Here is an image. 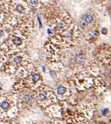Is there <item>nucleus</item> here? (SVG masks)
<instances>
[{
  "instance_id": "1",
  "label": "nucleus",
  "mask_w": 111,
  "mask_h": 124,
  "mask_svg": "<svg viewBox=\"0 0 111 124\" xmlns=\"http://www.w3.org/2000/svg\"><path fill=\"white\" fill-rule=\"evenodd\" d=\"M80 29L84 32H88L90 35V33L93 31L96 30L95 27V14L91 12H87L83 14L79 21Z\"/></svg>"
},
{
  "instance_id": "2",
  "label": "nucleus",
  "mask_w": 111,
  "mask_h": 124,
  "mask_svg": "<svg viewBox=\"0 0 111 124\" xmlns=\"http://www.w3.org/2000/svg\"><path fill=\"white\" fill-rule=\"evenodd\" d=\"M55 100V95L50 90L41 89L38 94V101L40 104L44 106L52 103Z\"/></svg>"
},
{
  "instance_id": "3",
  "label": "nucleus",
  "mask_w": 111,
  "mask_h": 124,
  "mask_svg": "<svg viewBox=\"0 0 111 124\" xmlns=\"http://www.w3.org/2000/svg\"><path fill=\"white\" fill-rule=\"evenodd\" d=\"M56 94L58 96L63 98V97H67L68 95V89L67 87H65L63 85H59L56 88Z\"/></svg>"
},
{
  "instance_id": "4",
  "label": "nucleus",
  "mask_w": 111,
  "mask_h": 124,
  "mask_svg": "<svg viewBox=\"0 0 111 124\" xmlns=\"http://www.w3.org/2000/svg\"><path fill=\"white\" fill-rule=\"evenodd\" d=\"M11 108V102L10 100L5 99L2 101H0V108L4 112H8Z\"/></svg>"
},
{
  "instance_id": "5",
  "label": "nucleus",
  "mask_w": 111,
  "mask_h": 124,
  "mask_svg": "<svg viewBox=\"0 0 111 124\" xmlns=\"http://www.w3.org/2000/svg\"><path fill=\"white\" fill-rule=\"evenodd\" d=\"M31 81H32V82L33 83V84H36V83H38L39 81H41L40 74H37V73L32 74V76H31Z\"/></svg>"
},
{
  "instance_id": "6",
  "label": "nucleus",
  "mask_w": 111,
  "mask_h": 124,
  "mask_svg": "<svg viewBox=\"0 0 111 124\" xmlns=\"http://www.w3.org/2000/svg\"><path fill=\"white\" fill-rule=\"evenodd\" d=\"M22 39L20 37H18V36H15V37L12 38V44L15 45L17 46H19L22 45Z\"/></svg>"
},
{
  "instance_id": "7",
  "label": "nucleus",
  "mask_w": 111,
  "mask_h": 124,
  "mask_svg": "<svg viewBox=\"0 0 111 124\" xmlns=\"http://www.w3.org/2000/svg\"><path fill=\"white\" fill-rule=\"evenodd\" d=\"M15 10H16L18 12H19V13H23V12H25V8L21 4H18V5H17L16 7H15Z\"/></svg>"
},
{
  "instance_id": "8",
  "label": "nucleus",
  "mask_w": 111,
  "mask_h": 124,
  "mask_svg": "<svg viewBox=\"0 0 111 124\" xmlns=\"http://www.w3.org/2000/svg\"><path fill=\"white\" fill-rule=\"evenodd\" d=\"M13 61H14V63L15 64H21L22 63V61H23V57L22 56H20V55H17V56H15V57L13 58Z\"/></svg>"
},
{
  "instance_id": "9",
  "label": "nucleus",
  "mask_w": 111,
  "mask_h": 124,
  "mask_svg": "<svg viewBox=\"0 0 111 124\" xmlns=\"http://www.w3.org/2000/svg\"><path fill=\"white\" fill-rule=\"evenodd\" d=\"M3 36V31L2 30H0V38Z\"/></svg>"
},
{
  "instance_id": "10",
  "label": "nucleus",
  "mask_w": 111,
  "mask_h": 124,
  "mask_svg": "<svg viewBox=\"0 0 111 124\" xmlns=\"http://www.w3.org/2000/svg\"><path fill=\"white\" fill-rule=\"evenodd\" d=\"M96 124H102V123H101V122H98V123H96Z\"/></svg>"
}]
</instances>
